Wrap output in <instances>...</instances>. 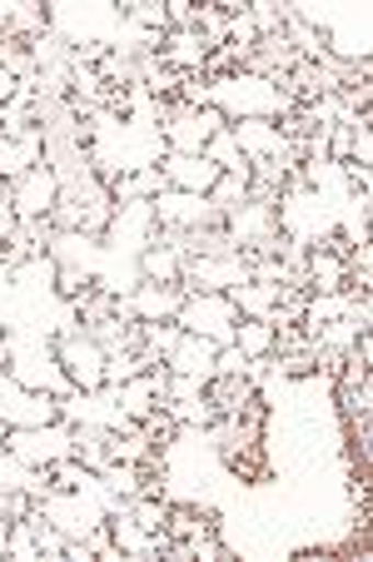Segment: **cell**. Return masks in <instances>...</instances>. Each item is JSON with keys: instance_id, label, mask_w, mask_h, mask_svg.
I'll use <instances>...</instances> for the list:
<instances>
[{"instance_id": "6da1fadb", "label": "cell", "mask_w": 373, "mask_h": 562, "mask_svg": "<svg viewBox=\"0 0 373 562\" xmlns=\"http://www.w3.org/2000/svg\"><path fill=\"white\" fill-rule=\"evenodd\" d=\"M210 105L235 125V120H284L294 110V100L279 95L259 75L235 70V75H224V80H210Z\"/></svg>"}, {"instance_id": "7a4b0ae2", "label": "cell", "mask_w": 373, "mask_h": 562, "mask_svg": "<svg viewBox=\"0 0 373 562\" xmlns=\"http://www.w3.org/2000/svg\"><path fill=\"white\" fill-rule=\"evenodd\" d=\"M45 15H50V31L60 35L65 45H105L115 41L120 21H125V11L120 5H105V0H95V5H65V0H55V5H45Z\"/></svg>"}, {"instance_id": "3957f363", "label": "cell", "mask_w": 373, "mask_h": 562, "mask_svg": "<svg viewBox=\"0 0 373 562\" xmlns=\"http://www.w3.org/2000/svg\"><path fill=\"white\" fill-rule=\"evenodd\" d=\"M184 334H200L210 344H235V329H239V308L229 304V294H184L180 314H174Z\"/></svg>"}, {"instance_id": "277c9868", "label": "cell", "mask_w": 373, "mask_h": 562, "mask_svg": "<svg viewBox=\"0 0 373 562\" xmlns=\"http://www.w3.org/2000/svg\"><path fill=\"white\" fill-rule=\"evenodd\" d=\"M224 125H229V120L214 105H180V100H174L160 135H165V149H174V155H204V145H210Z\"/></svg>"}, {"instance_id": "5b68a950", "label": "cell", "mask_w": 373, "mask_h": 562, "mask_svg": "<svg viewBox=\"0 0 373 562\" xmlns=\"http://www.w3.org/2000/svg\"><path fill=\"white\" fill-rule=\"evenodd\" d=\"M55 359H60L65 379L75 383L80 393H95L105 389V349L90 339L86 329H70V334H55Z\"/></svg>"}, {"instance_id": "8992f818", "label": "cell", "mask_w": 373, "mask_h": 562, "mask_svg": "<svg viewBox=\"0 0 373 562\" xmlns=\"http://www.w3.org/2000/svg\"><path fill=\"white\" fill-rule=\"evenodd\" d=\"M5 448L31 468H50V463H60V458H75V428L60 424V418L41 424V428H11Z\"/></svg>"}, {"instance_id": "52a82bcc", "label": "cell", "mask_w": 373, "mask_h": 562, "mask_svg": "<svg viewBox=\"0 0 373 562\" xmlns=\"http://www.w3.org/2000/svg\"><path fill=\"white\" fill-rule=\"evenodd\" d=\"M0 418H5V428H41V424H55V418H60V398L25 389V383H15L11 373L0 369Z\"/></svg>"}, {"instance_id": "ba28073f", "label": "cell", "mask_w": 373, "mask_h": 562, "mask_svg": "<svg viewBox=\"0 0 373 562\" xmlns=\"http://www.w3.org/2000/svg\"><path fill=\"white\" fill-rule=\"evenodd\" d=\"M249 284L245 255H224V259H184L180 289L184 294H229V289Z\"/></svg>"}, {"instance_id": "9c48e42d", "label": "cell", "mask_w": 373, "mask_h": 562, "mask_svg": "<svg viewBox=\"0 0 373 562\" xmlns=\"http://www.w3.org/2000/svg\"><path fill=\"white\" fill-rule=\"evenodd\" d=\"M155 204V224L165 229H210V224H224V214L214 210L210 194H184V190H165Z\"/></svg>"}, {"instance_id": "30bf717a", "label": "cell", "mask_w": 373, "mask_h": 562, "mask_svg": "<svg viewBox=\"0 0 373 562\" xmlns=\"http://www.w3.org/2000/svg\"><path fill=\"white\" fill-rule=\"evenodd\" d=\"M45 255L55 259V269H80V274L95 279L100 259H105V245H100V234H86V229H55Z\"/></svg>"}, {"instance_id": "8fae6325", "label": "cell", "mask_w": 373, "mask_h": 562, "mask_svg": "<svg viewBox=\"0 0 373 562\" xmlns=\"http://www.w3.org/2000/svg\"><path fill=\"white\" fill-rule=\"evenodd\" d=\"M60 424H90V428H125L129 418L120 414L115 393L110 389H95V393H80L70 389L60 398Z\"/></svg>"}, {"instance_id": "7c38bea8", "label": "cell", "mask_w": 373, "mask_h": 562, "mask_svg": "<svg viewBox=\"0 0 373 562\" xmlns=\"http://www.w3.org/2000/svg\"><path fill=\"white\" fill-rule=\"evenodd\" d=\"M180 304H184V289L180 284H155V279H139V284L125 294V308L139 318V324H174Z\"/></svg>"}, {"instance_id": "4fadbf2b", "label": "cell", "mask_w": 373, "mask_h": 562, "mask_svg": "<svg viewBox=\"0 0 373 562\" xmlns=\"http://www.w3.org/2000/svg\"><path fill=\"white\" fill-rule=\"evenodd\" d=\"M55 200H60V180H55L50 165H35L31 175H21V180L11 184V210L21 214V220H41V214H50Z\"/></svg>"}, {"instance_id": "5bb4252c", "label": "cell", "mask_w": 373, "mask_h": 562, "mask_svg": "<svg viewBox=\"0 0 373 562\" xmlns=\"http://www.w3.org/2000/svg\"><path fill=\"white\" fill-rule=\"evenodd\" d=\"M160 175H165V184L170 190H184V194H210L214 184H219V165H214L210 155H165L160 159Z\"/></svg>"}, {"instance_id": "9a60e30c", "label": "cell", "mask_w": 373, "mask_h": 562, "mask_svg": "<svg viewBox=\"0 0 373 562\" xmlns=\"http://www.w3.org/2000/svg\"><path fill=\"white\" fill-rule=\"evenodd\" d=\"M214 353H219V344L200 339V334H180V344L165 353V369H170V373H184V379L210 383V379H214Z\"/></svg>"}, {"instance_id": "2e32d148", "label": "cell", "mask_w": 373, "mask_h": 562, "mask_svg": "<svg viewBox=\"0 0 373 562\" xmlns=\"http://www.w3.org/2000/svg\"><path fill=\"white\" fill-rule=\"evenodd\" d=\"M224 229H229V239H235L239 249H249L259 234L279 229V204H269V200H245L235 214H229V220H224Z\"/></svg>"}, {"instance_id": "e0dca14e", "label": "cell", "mask_w": 373, "mask_h": 562, "mask_svg": "<svg viewBox=\"0 0 373 562\" xmlns=\"http://www.w3.org/2000/svg\"><path fill=\"white\" fill-rule=\"evenodd\" d=\"M35 165H45V145H41V130H31V135L11 139L0 135V180L15 184L21 175H31Z\"/></svg>"}, {"instance_id": "ac0fdd59", "label": "cell", "mask_w": 373, "mask_h": 562, "mask_svg": "<svg viewBox=\"0 0 373 562\" xmlns=\"http://www.w3.org/2000/svg\"><path fill=\"white\" fill-rule=\"evenodd\" d=\"M304 274H309V294H339V289H349V265L334 249H309Z\"/></svg>"}, {"instance_id": "d6986e66", "label": "cell", "mask_w": 373, "mask_h": 562, "mask_svg": "<svg viewBox=\"0 0 373 562\" xmlns=\"http://www.w3.org/2000/svg\"><path fill=\"white\" fill-rule=\"evenodd\" d=\"M255 383L245 379V373H214L210 383H204V398H210L214 414H239V408L255 398Z\"/></svg>"}, {"instance_id": "ffe728a7", "label": "cell", "mask_w": 373, "mask_h": 562, "mask_svg": "<svg viewBox=\"0 0 373 562\" xmlns=\"http://www.w3.org/2000/svg\"><path fill=\"white\" fill-rule=\"evenodd\" d=\"M170 190L160 175V165L155 170H129V175H115L110 180V194H115V204H145V200H160V194Z\"/></svg>"}, {"instance_id": "44dd1931", "label": "cell", "mask_w": 373, "mask_h": 562, "mask_svg": "<svg viewBox=\"0 0 373 562\" xmlns=\"http://www.w3.org/2000/svg\"><path fill=\"white\" fill-rule=\"evenodd\" d=\"M204 55H210V45H204L194 31H170L160 45V65H170V70H180V75L204 70Z\"/></svg>"}, {"instance_id": "7402d4cb", "label": "cell", "mask_w": 373, "mask_h": 562, "mask_svg": "<svg viewBox=\"0 0 373 562\" xmlns=\"http://www.w3.org/2000/svg\"><path fill=\"white\" fill-rule=\"evenodd\" d=\"M180 269H184V255L160 239H149L145 255H139V279H155V284H180Z\"/></svg>"}, {"instance_id": "603a6c76", "label": "cell", "mask_w": 373, "mask_h": 562, "mask_svg": "<svg viewBox=\"0 0 373 562\" xmlns=\"http://www.w3.org/2000/svg\"><path fill=\"white\" fill-rule=\"evenodd\" d=\"M115 404H120V414L125 418H145L149 408H160V393H155V383H149V373H139V379H125V383H115Z\"/></svg>"}, {"instance_id": "cb8c5ba5", "label": "cell", "mask_w": 373, "mask_h": 562, "mask_svg": "<svg viewBox=\"0 0 373 562\" xmlns=\"http://www.w3.org/2000/svg\"><path fill=\"white\" fill-rule=\"evenodd\" d=\"M41 31H50V15H45V5H31V0H5V31H0V35L35 41Z\"/></svg>"}, {"instance_id": "d4e9b609", "label": "cell", "mask_w": 373, "mask_h": 562, "mask_svg": "<svg viewBox=\"0 0 373 562\" xmlns=\"http://www.w3.org/2000/svg\"><path fill=\"white\" fill-rule=\"evenodd\" d=\"M274 299H279V284H255V279L229 289V304L239 308V318H264L274 308Z\"/></svg>"}, {"instance_id": "484cf974", "label": "cell", "mask_w": 373, "mask_h": 562, "mask_svg": "<svg viewBox=\"0 0 373 562\" xmlns=\"http://www.w3.org/2000/svg\"><path fill=\"white\" fill-rule=\"evenodd\" d=\"M235 349L249 353V359H269V353H274V329H269L264 318H239Z\"/></svg>"}, {"instance_id": "4316f807", "label": "cell", "mask_w": 373, "mask_h": 562, "mask_svg": "<svg viewBox=\"0 0 373 562\" xmlns=\"http://www.w3.org/2000/svg\"><path fill=\"white\" fill-rule=\"evenodd\" d=\"M249 180H255V170H245V175H219V184L210 190V200H214V210L229 220V214L239 210V204L249 200Z\"/></svg>"}, {"instance_id": "83f0119b", "label": "cell", "mask_w": 373, "mask_h": 562, "mask_svg": "<svg viewBox=\"0 0 373 562\" xmlns=\"http://www.w3.org/2000/svg\"><path fill=\"white\" fill-rule=\"evenodd\" d=\"M0 70H5V75H15V80H31V75H35L31 41H15V35H0Z\"/></svg>"}, {"instance_id": "f1b7e54d", "label": "cell", "mask_w": 373, "mask_h": 562, "mask_svg": "<svg viewBox=\"0 0 373 562\" xmlns=\"http://www.w3.org/2000/svg\"><path fill=\"white\" fill-rule=\"evenodd\" d=\"M204 155H210L224 175H245V170H249V159L239 155V145H235V135H229V125H224L219 135H214L210 145H204Z\"/></svg>"}, {"instance_id": "f546056e", "label": "cell", "mask_w": 373, "mask_h": 562, "mask_svg": "<svg viewBox=\"0 0 373 562\" xmlns=\"http://www.w3.org/2000/svg\"><path fill=\"white\" fill-rule=\"evenodd\" d=\"M165 408L174 414V424H180V428H210L214 418H219L210 408V398H204V393H194V398H170Z\"/></svg>"}, {"instance_id": "4dcf8cb0", "label": "cell", "mask_w": 373, "mask_h": 562, "mask_svg": "<svg viewBox=\"0 0 373 562\" xmlns=\"http://www.w3.org/2000/svg\"><path fill=\"white\" fill-rule=\"evenodd\" d=\"M31 55H35V70H65L70 65V45L60 41L55 31H41L31 41Z\"/></svg>"}, {"instance_id": "1f68e13d", "label": "cell", "mask_w": 373, "mask_h": 562, "mask_svg": "<svg viewBox=\"0 0 373 562\" xmlns=\"http://www.w3.org/2000/svg\"><path fill=\"white\" fill-rule=\"evenodd\" d=\"M100 483H105L115 498H139V483H145V468L139 463H110L105 473H100Z\"/></svg>"}, {"instance_id": "d6a6232c", "label": "cell", "mask_w": 373, "mask_h": 562, "mask_svg": "<svg viewBox=\"0 0 373 562\" xmlns=\"http://www.w3.org/2000/svg\"><path fill=\"white\" fill-rule=\"evenodd\" d=\"M125 15L139 25V31H155V35H170V21H165V5L160 0H129Z\"/></svg>"}, {"instance_id": "836d02e7", "label": "cell", "mask_w": 373, "mask_h": 562, "mask_svg": "<svg viewBox=\"0 0 373 562\" xmlns=\"http://www.w3.org/2000/svg\"><path fill=\"white\" fill-rule=\"evenodd\" d=\"M139 428H145V434L149 438H155V443H160V448H170L174 443V438H180V424H174V414H170V408H149V414L145 418H139Z\"/></svg>"}, {"instance_id": "e575fe53", "label": "cell", "mask_w": 373, "mask_h": 562, "mask_svg": "<svg viewBox=\"0 0 373 562\" xmlns=\"http://www.w3.org/2000/svg\"><path fill=\"white\" fill-rule=\"evenodd\" d=\"M165 21L170 31H194V0H165Z\"/></svg>"}, {"instance_id": "d590c367", "label": "cell", "mask_w": 373, "mask_h": 562, "mask_svg": "<svg viewBox=\"0 0 373 562\" xmlns=\"http://www.w3.org/2000/svg\"><path fill=\"white\" fill-rule=\"evenodd\" d=\"M5 434H11V428H5V418H0V443H5Z\"/></svg>"}]
</instances>
